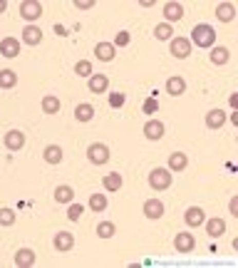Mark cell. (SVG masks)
Returning a JSON list of instances; mask_svg holds the SVG:
<instances>
[{"label": "cell", "instance_id": "cell-16", "mask_svg": "<svg viewBox=\"0 0 238 268\" xmlns=\"http://www.w3.org/2000/svg\"><path fill=\"white\" fill-rule=\"evenodd\" d=\"M20 40H23L25 45H40L42 43V30L38 28V25H25Z\"/></svg>", "mask_w": 238, "mask_h": 268}, {"label": "cell", "instance_id": "cell-36", "mask_svg": "<svg viewBox=\"0 0 238 268\" xmlns=\"http://www.w3.org/2000/svg\"><path fill=\"white\" fill-rule=\"evenodd\" d=\"M129 40H132V38H129V32H126V30H122V32H117V38H114V47H126V45H129Z\"/></svg>", "mask_w": 238, "mask_h": 268}, {"label": "cell", "instance_id": "cell-18", "mask_svg": "<svg viewBox=\"0 0 238 268\" xmlns=\"http://www.w3.org/2000/svg\"><path fill=\"white\" fill-rule=\"evenodd\" d=\"M167 92L171 95V97H181L184 92H186V80L184 77H169L167 80Z\"/></svg>", "mask_w": 238, "mask_h": 268}, {"label": "cell", "instance_id": "cell-17", "mask_svg": "<svg viewBox=\"0 0 238 268\" xmlns=\"http://www.w3.org/2000/svg\"><path fill=\"white\" fill-rule=\"evenodd\" d=\"M164 17H167L169 25H171V23H179L184 17V5L181 3H167V5H164Z\"/></svg>", "mask_w": 238, "mask_h": 268}, {"label": "cell", "instance_id": "cell-37", "mask_svg": "<svg viewBox=\"0 0 238 268\" xmlns=\"http://www.w3.org/2000/svg\"><path fill=\"white\" fill-rule=\"evenodd\" d=\"M124 102H126V95H122V92H112V95H109V104H112L114 110L122 107Z\"/></svg>", "mask_w": 238, "mask_h": 268}, {"label": "cell", "instance_id": "cell-2", "mask_svg": "<svg viewBox=\"0 0 238 268\" xmlns=\"http://www.w3.org/2000/svg\"><path fill=\"white\" fill-rule=\"evenodd\" d=\"M174 182V171H169L167 167H156V169L149 171V186L154 189V191H164L169 189Z\"/></svg>", "mask_w": 238, "mask_h": 268}, {"label": "cell", "instance_id": "cell-1", "mask_svg": "<svg viewBox=\"0 0 238 268\" xmlns=\"http://www.w3.org/2000/svg\"><path fill=\"white\" fill-rule=\"evenodd\" d=\"M189 43H194L201 50L213 47L216 45V30L211 28V25H206V23H201V25H196V28L191 30V40Z\"/></svg>", "mask_w": 238, "mask_h": 268}, {"label": "cell", "instance_id": "cell-15", "mask_svg": "<svg viewBox=\"0 0 238 268\" xmlns=\"http://www.w3.org/2000/svg\"><path fill=\"white\" fill-rule=\"evenodd\" d=\"M42 159H45L47 164H60V162L65 159V152H62L60 144H47L45 152H42Z\"/></svg>", "mask_w": 238, "mask_h": 268}, {"label": "cell", "instance_id": "cell-31", "mask_svg": "<svg viewBox=\"0 0 238 268\" xmlns=\"http://www.w3.org/2000/svg\"><path fill=\"white\" fill-rule=\"evenodd\" d=\"M114 231H117V228H114L112 221H99L97 224V236L99 239H112Z\"/></svg>", "mask_w": 238, "mask_h": 268}, {"label": "cell", "instance_id": "cell-4", "mask_svg": "<svg viewBox=\"0 0 238 268\" xmlns=\"http://www.w3.org/2000/svg\"><path fill=\"white\" fill-rule=\"evenodd\" d=\"M40 15H42V5L38 0H25V3H20V17L28 20V25H32Z\"/></svg>", "mask_w": 238, "mask_h": 268}, {"label": "cell", "instance_id": "cell-43", "mask_svg": "<svg viewBox=\"0 0 238 268\" xmlns=\"http://www.w3.org/2000/svg\"><path fill=\"white\" fill-rule=\"evenodd\" d=\"M5 8H8V3H5V0H0V13H5Z\"/></svg>", "mask_w": 238, "mask_h": 268}, {"label": "cell", "instance_id": "cell-39", "mask_svg": "<svg viewBox=\"0 0 238 268\" xmlns=\"http://www.w3.org/2000/svg\"><path fill=\"white\" fill-rule=\"evenodd\" d=\"M92 5H95L92 0H77V3H75V8H77V10H89Z\"/></svg>", "mask_w": 238, "mask_h": 268}, {"label": "cell", "instance_id": "cell-34", "mask_svg": "<svg viewBox=\"0 0 238 268\" xmlns=\"http://www.w3.org/2000/svg\"><path fill=\"white\" fill-rule=\"evenodd\" d=\"M15 211L13 209H0V226H13L15 224Z\"/></svg>", "mask_w": 238, "mask_h": 268}, {"label": "cell", "instance_id": "cell-28", "mask_svg": "<svg viewBox=\"0 0 238 268\" xmlns=\"http://www.w3.org/2000/svg\"><path fill=\"white\" fill-rule=\"evenodd\" d=\"M228 57H231V52H228V47H224V45H218V47L211 50V62L213 65H226Z\"/></svg>", "mask_w": 238, "mask_h": 268}, {"label": "cell", "instance_id": "cell-6", "mask_svg": "<svg viewBox=\"0 0 238 268\" xmlns=\"http://www.w3.org/2000/svg\"><path fill=\"white\" fill-rule=\"evenodd\" d=\"M194 246H196L194 234H189V231H179V234H176V239H174V248H176L179 254H191Z\"/></svg>", "mask_w": 238, "mask_h": 268}, {"label": "cell", "instance_id": "cell-12", "mask_svg": "<svg viewBox=\"0 0 238 268\" xmlns=\"http://www.w3.org/2000/svg\"><path fill=\"white\" fill-rule=\"evenodd\" d=\"M144 137L149 141H159L164 137V122H159V119H149L147 124H144Z\"/></svg>", "mask_w": 238, "mask_h": 268}, {"label": "cell", "instance_id": "cell-11", "mask_svg": "<svg viewBox=\"0 0 238 268\" xmlns=\"http://www.w3.org/2000/svg\"><path fill=\"white\" fill-rule=\"evenodd\" d=\"M144 216L152 219V221H159L164 216V204L159 199H147L144 201Z\"/></svg>", "mask_w": 238, "mask_h": 268}, {"label": "cell", "instance_id": "cell-14", "mask_svg": "<svg viewBox=\"0 0 238 268\" xmlns=\"http://www.w3.org/2000/svg\"><path fill=\"white\" fill-rule=\"evenodd\" d=\"M204 224H206V234H209L211 239H221V236L226 234V221H224V219H218V216L206 219Z\"/></svg>", "mask_w": 238, "mask_h": 268}, {"label": "cell", "instance_id": "cell-21", "mask_svg": "<svg viewBox=\"0 0 238 268\" xmlns=\"http://www.w3.org/2000/svg\"><path fill=\"white\" fill-rule=\"evenodd\" d=\"M95 55H97V60H102V62H112L114 55H117V47H114L112 43H99L97 47H95Z\"/></svg>", "mask_w": 238, "mask_h": 268}, {"label": "cell", "instance_id": "cell-24", "mask_svg": "<svg viewBox=\"0 0 238 268\" xmlns=\"http://www.w3.org/2000/svg\"><path fill=\"white\" fill-rule=\"evenodd\" d=\"M102 184H104V189H107V191H119V189H122V184H124V179H122V174H119V171H109V174H104Z\"/></svg>", "mask_w": 238, "mask_h": 268}, {"label": "cell", "instance_id": "cell-23", "mask_svg": "<svg viewBox=\"0 0 238 268\" xmlns=\"http://www.w3.org/2000/svg\"><path fill=\"white\" fill-rule=\"evenodd\" d=\"M40 107H42V112L45 114H57L60 112V107H62V102H60L57 95H45L42 102H40Z\"/></svg>", "mask_w": 238, "mask_h": 268}, {"label": "cell", "instance_id": "cell-40", "mask_svg": "<svg viewBox=\"0 0 238 268\" xmlns=\"http://www.w3.org/2000/svg\"><path fill=\"white\" fill-rule=\"evenodd\" d=\"M228 211L233 213V216H238V196H233L228 201Z\"/></svg>", "mask_w": 238, "mask_h": 268}, {"label": "cell", "instance_id": "cell-30", "mask_svg": "<svg viewBox=\"0 0 238 268\" xmlns=\"http://www.w3.org/2000/svg\"><path fill=\"white\" fill-rule=\"evenodd\" d=\"M89 209L95 213H102L107 209V196H104V194H92V196H89Z\"/></svg>", "mask_w": 238, "mask_h": 268}, {"label": "cell", "instance_id": "cell-10", "mask_svg": "<svg viewBox=\"0 0 238 268\" xmlns=\"http://www.w3.org/2000/svg\"><path fill=\"white\" fill-rule=\"evenodd\" d=\"M87 87H89L92 95H104V92L109 90V77L102 75V72H99V75H92L89 82H87Z\"/></svg>", "mask_w": 238, "mask_h": 268}, {"label": "cell", "instance_id": "cell-7", "mask_svg": "<svg viewBox=\"0 0 238 268\" xmlns=\"http://www.w3.org/2000/svg\"><path fill=\"white\" fill-rule=\"evenodd\" d=\"M3 144H5L10 152H20V149L25 147V134H23L20 129H10V132L3 137Z\"/></svg>", "mask_w": 238, "mask_h": 268}, {"label": "cell", "instance_id": "cell-9", "mask_svg": "<svg viewBox=\"0 0 238 268\" xmlns=\"http://www.w3.org/2000/svg\"><path fill=\"white\" fill-rule=\"evenodd\" d=\"M0 55L13 60V57L20 55V40L17 38H3L0 40Z\"/></svg>", "mask_w": 238, "mask_h": 268}, {"label": "cell", "instance_id": "cell-29", "mask_svg": "<svg viewBox=\"0 0 238 268\" xmlns=\"http://www.w3.org/2000/svg\"><path fill=\"white\" fill-rule=\"evenodd\" d=\"M17 85V75L13 70H0V87L3 90H13Z\"/></svg>", "mask_w": 238, "mask_h": 268}, {"label": "cell", "instance_id": "cell-5", "mask_svg": "<svg viewBox=\"0 0 238 268\" xmlns=\"http://www.w3.org/2000/svg\"><path fill=\"white\" fill-rule=\"evenodd\" d=\"M169 50H171V55L176 57V60H186V57L191 55V43H189V38H171Z\"/></svg>", "mask_w": 238, "mask_h": 268}, {"label": "cell", "instance_id": "cell-26", "mask_svg": "<svg viewBox=\"0 0 238 268\" xmlns=\"http://www.w3.org/2000/svg\"><path fill=\"white\" fill-rule=\"evenodd\" d=\"M72 199H75V189H72V186L62 184V186H57L55 189V201L57 204H72Z\"/></svg>", "mask_w": 238, "mask_h": 268}, {"label": "cell", "instance_id": "cell-42", "mask_svg": "<svg viewBox=\"0 0 238 268\" xmlns=\"http://www.w3.org/2000/svg\"><path fill=\"white\" fill-rule=\"evenodd\" d=\"M231 107H233V110L238 107V95H231Z\"/></svg>", "mask_w": 238, "mask_h": 268}, {"label": "cell", "instance_id": "cell-13", "mask_svg": "<svg viewBox=\"0 0 238 268\" xmlns=\"http://www.w3.org/2000/svg\"><path fill=\"white\" fill-rule=\"evenodd\" d=\"M184 221H186V226L196 228V226H201L204 221H206V213H204V209H201V206H189V209H186V213H184Z\"/></svg>", "mask_w": 238, "mask_h": 268}, {"label": "cell", "instance_id": "cell-25", "mask_svg": "<svg viewBox=\"0 0 238 268\" xmlns=\"http://www.w3.org/2000/svg\"><path fill=\"white\" fill-rule=\"evenodd\" d=\"M216 17H218L221 23H231V20L236 17V5H233V3H221V5L216 8Z\"/></svg>", "mask_w": 238, "mask_h": 268}, {"label": "cell", "instance_id": "cell-22", "mask_svg": "<svg viewBox=\"0 0 238 268\" xmlns=\"http://www.w3.org/2000/svg\"><path fill=\"white\" fill-rule=\"evenodd\" d=\"M189 167V156L184 154V152H174V154L169 156V171H184Z\"/></svg>", "mask_w": 238, "mask_h": 268}, {"label": "cell", "instance_id": "cell-38", "mask_svg": "<svg viewBox=\"0 0 238 268\" xmlns=\"http://www.w3.org/2000/svg\"><path fill=\"white\" fill-rule=\"evenodd\" d=\"M156 110H159V104H156L154 97H149L147 102H144V112H147V114H154Z\"/></svg>", "mask_w": 238, "mask_h": 268}, {"label": "cell", "instance_id": "cell-20", "mask_svg": "<svg viewBox=\"0 0 238 268\" xmlns=\"http://www.w3.org/2000/svg\"><path fill=\"white\" fill-rule=\"evenodd\" d=\"M226 119H228V117H226L224 110H211V112L206 114V127L209 129H221L226 124Z\"/></svg>", "mask_w": 238, "mask_h": 268}, {"label": "cell", "instance_id": "cell-27", "mask_svg": "<svg viewBox=\"0 0 238 268\" xmlns=\"http://www.w3.org/2000/svg\"><path fill=\"white\" fill-rule=\"evenodd\" d=\"M92 117H95V107H92V104L82 102V104L75 107V119H77V122H89Z\"/></svg>", "mask_w": 238, "mask_h": 268}, {"label": "cell", "instance_id": "cell-41", "mask_svg": "<svg viewBox=\"0 0 238 268\" xmlns=\"http://www.w3.org/2000/svg\"><path fill=\"white\" fill-rule=\"evenodd\" d=\"M55 32H57V35H60V38H62V35H65V32H67V30L62 28V25H55Z\"/></svg>", "mask_w": 238, "mask_h": 268}, {"label": "cell", "instance_id": "cell-8", "mask_svg": "<svg viewBox=\"0 0 238 268\" xmlns=\"http://www.w3.org/2000/svg\"><path fill=\"white\" fill-rule=\"evenodd\" d=\"M52 246H55V251H60V254H67V251H72V246H75V236H72L70 231H60V234H55V239H52Z\"/></svg>", "mask_w": 238, "mask_h": 268}, {"label": "cell", "instance_id": "cell-19", "mask_svg": "<svg viewBox=\"0 0 238 268\" xmlns=\"http://www.w3.org/2000/svg\"><path fill=\"white\" fill-rule=\"evenodd\" d=\"M15 266L17 268L35 266V251H32V248H20V251L15 254Z\"/></svg>", "mask_w": 238, "mask_h": 268}, {"label": "cell", "instance_id": "cell-32", "mask_svg": "<svg viewBox=\"0 0 238 268\" xmlns=\"http://www.w3.org/2000/svg\"><path fill=\"white\" fill-rule=\"evenodd\" d=\"M171 35H174V28H171L169 23H161V25H156V28H154V38H156V40H171Z\"/></svg>", "mask_w": 238, "mask_h": 268}, {"label": "cell", "instance_id": "cell-35", "mask_svg": "<svg viewBox=\"0 0 238 268\" xmlns=\"http://www.w3.org/2000/svg\"><path fill=\"white\" fill-rule=\"evenodd\" d=\"M82 213H84L82 204H70V209H67V219H70V221H80Z\"/></svg>", "mask_w": 238, "mask_h": 268}, {"label": "cell", "instance_id": "cell-33", "mask_svg": "<svg viewBox=\"0 0 238 268\" xmlns=\"http://www.w3.org/2000/svg\"><path fill=\"white\" fill-rule=\"evenodd\" d=\"M75 75H80V77H87V80H89V77L95 75V72H92V62H89V60H80V62L75 65Z\"/></svg>", "mask_w": 238, "mask_h": 268}, {"label": "cell", "instance_id": "cell-3", "mask_svg": "<svg viewBox=\"0 0 238 268\" xmlns=\"http://www.w3.org/2000/svg\"><path fill=\"white\" fill-rule=\"evenodd\" d=\"M87 159L92 162V164H107L109 162V147L107 144H102V141H95V144H89L87 147Z\"/></svg>", "mask_w": 238, "mask_h": 268}]
</instances>
